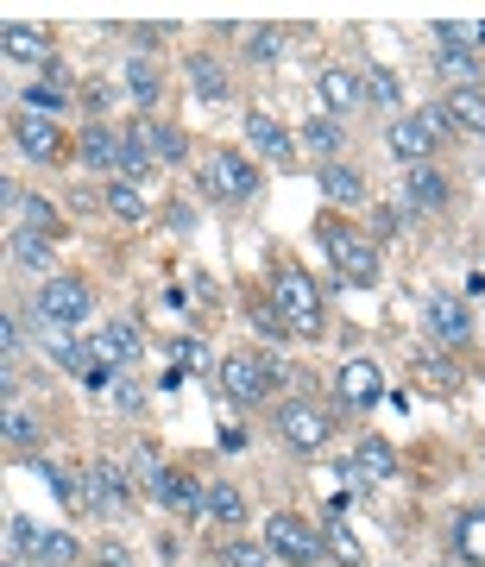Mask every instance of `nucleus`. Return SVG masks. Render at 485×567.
I'll return each instance as SVG.
<instances>
[{"label":"nucleus","mask_w":485,"mask_h":567,"mask_svg":"<svg viewBox=\"0 0 485 567\" xmlns=\"http://www.w3.org/2000/svg\"><path fill=\"white\" fill-rule=\"evenodd\" d=\"M51 353H57V366H69V372H88V353L76 347V341H64V328H51Z\"/></svg>","instance_id":"nucleus-37"},{"label":"nucleus","mask_w":485,"mask_h":567,"mask_svg":"<svg viewBox=\"0 0 485 567\" xmlns=\"http://www.w3.org/2000/svg\"><path fill=\"white\" fill-rule=\"evenodd\" d=\"M353 473H359V480H391V473H397V467H391V448H385V441H359Z\"/></svg>","instance_id":"nucleus-24"},{"label":"nucleus","mask_w":485,"mask_h":567,"mask_svg":"<svg viewBox=\"0 0 485 567\" xmlns=\"http://www.w3.org/2000/svg\"><path fill=\"white\" fill-rule=\"evenodd\" d=\"M271 303L284 309V322L297 328V334H322V297H315L309 271L284 265V271H278V284H271Z\"/></svg>","instance_id":"nucleus-1"},{"label":"nucleus","mask_w":485,"mask_h":567,"mask_svg":"<svg viewBox=\"0 0 485 567\" xmlns=\"http://www.w3.org/2000/svg\"><path fill=\"white\" fill-rule=\"evenodd\" d=\"M152 171V158L139 152V146H127V152H120V176H146Z\"/></svg>","instance_id":"nucleus-43"},{"label":"nucleus","mask_w":485,"mask_h":567,"mask_svg":"<svg viewBox=\"0 0 485 567\" xmlns=\"http://www.w3.org/2000/svg\"><path fill=\"white\" fill-rule=\"evenodd\" d=\"M265 548H271L278 561H290V567L322 561V536H315L303 517H265Z\"/></svg>","instance_id":"nucleus-4"},{"label":"nucleus","mask_w":485,"mask_h":567,"mask_svg":"<svg viewBox=\"0 0 485 567\" xmlns=\"http://www.w3.org/2000/svg\"><path fill=\"white\" fill-rule=\"evenodd\" d=\"M366 101V83L359 76H347V69H322V108L328 114H347Z\"/></svg>","instance_id":"nucleus-18"},{"label":"nucleus","mask_w":485,"mask_h":567,"mask_svg":"<svg viewBox=\"0 0 485 567\" xmlns=\"http://www.w3.org/2000/svg\"><path fill=\"white\" fill-rule=\"evenodd\" d=\"M220 385L240 397V404H259V397L271 392V372H265V360H252V353H234V360H220Z\"/></svg>","instance_id":"nucleus-10"},{"label":"nucleus","mask_w":485,"mask_h":567,"mask_svg":"<svg viewBox=\"0 0 485 567\" xmlns=\"http://www.w3.org/2000/svg\"><path fill=\"white\" fill-rule=\"evenodd\" d=\"M108 208L120 221H146V202H139V190H132V183H114L108 190Z\"/></svg>","instance_id":"nucleus-34"},{"label":"nucleus","mask_w":485,"mask_h":567,"mask_svg":"<svg viewBox=\"0 0 485 567\" xmlns=\"http://www.w3.org/2000/svg\"><path fill=\"white\" fill-rule=\"evenodd\" d=\"M322 196L328 202H366V176L353 164H322Z\"/></svg>","instance_id":"nucleus-20"},{"label":"nucleus","mask_w":485,"mask_h":567,"mask_svg":"<svg viewBox=\"0 0 485 567\" xmlns=\"http://www.w3.org/2000/svg\"><path fill=\"white\" fill-rule=\"evenodd\" d=\"M39 315L51 328H64V322H83L88 315V290L76 278H44V290H39Z\"/></svg>","instance_id":"nucleus-6"},{"label":"nucleus","mask_w":485,"mask_h":567,"mask_svg":"<svg viewBox=\"0 0 485 567\" xmlns=\"http://www.w3.org/2000/svg\"><path fill=\"white\" fill-rule=\"evenodd\" d=\"M246 139H252V152H265L271 164H290V158H297V152H290V132L278 127V114L252 108V114H246Z\"/></svg>","instance_id":"nucleus-13"},{"label":"nucleus","mask_w":485,"mask_h":567,"mask_svg":"<svg viewBox=\"0 0 485 567\" xmlns=\"http://www.w3.org/2000/svg\"><path fill=\"white\" fill-rule=\"evenodd\" d=\"M132 473H139V480L152 485V499H164V504H171L176 480H171V473H164V467H158V454H152V448H139V460H132Z\"/></svg>","instance_id":"nucleus-26"},{"label":"nucleus","mask_w":485,"mask_h":567,"mask_svg":"<svg viewBox=\"0 0 485 567\" xmlns=\"http://www.w3.org/2000/svg\"><path fill=\"white\" fill-rule=\"evenodd\" d=\"M171 360H176V366H208V353H202V341H176V347H171Z\"/></svg>","instance_id":"nucleus-42"},{"label":"nucleus","mask_w":485,"mask_h":567,"mask_svg":"<svg viewBox=\"0 0 485 567\" xmlns=\"http://www.w3.org/2000/svg\"><path fill=\"white\" fill-rule=\"evenodd\" d=\"M0 429H7V441H13V448H32V441H39V422H32L20 404H7V422H0Z\"/></svg>","instance_id":"nucleus-32"},{"label":"nucleus","mask_w":485,"mask_h":567,"mask_svg":"<svg viewBox=\"0 0 485 567\" xmlns=\"http://www.w3.org/2000/svg\"><path fill=\"white\" fill-rule=\"evenodd\" d=\"M13 139H20V152L39 158V164H57V158H64V132L51 127L44 114H20V120H13Z\"/></svg>","instance_id":"nucleus-12"},{"label":"nucleus","mask_w":485,"mask_h":567,"mask_svg":"<svg viewBox=\"0 0 485 567\" xmlns=\"http://www.w3.org/2000/svg\"><path fill=\"white\" fill-rule=\"evenodd\" d=\"M441 69H448V76H454V83L461 88H473L479 83V57H473V44H441Z\"/></svg>","instance_id":"nucleus-23"},{"label":"nucleus","mask_w":485,"mask_h":567,"mask_svg":"<svg viewBox=\"0 0 485 567\" xmlns=\"http://www.w3.org/2000/svg\"><path fill=\"white\" fill-rule=\"evenodd\" d=\"M139 347H146V341H139V328L132 322H108L95 341H88V360L114 372V366H127V360H139Z\"/></svg>","instance_id":"nucleus-11"},{"label":"nucleus","mask_w":485,"mask_h":567,"mask_svg":"<svg viewBox=\"0 0 485 567\" xmlns=\"http://www.w3.org/2000/svg\"><path fill=\"white\" fill-rule=\"evenodd\" d=\"M0 353H7V366L20 360V315H0Z\"/></svg>","instance_id":"nucleus-39"},{"label":"nucleus","mask_w":485,"mask_h":567,"mask_svg":"<svg viewBox=\"0 0 485 567\" xmlns=\"http://www.w3.org/2000/svg\"><path fill=\"white\" fill-rule=\"evenodd\" d=\"M378 392H385V385H378L373 360H347V366H341V397H347V404H378Z\"/></svg>","instance_id":"nucleus-19"},{"label":"nucleus","mask_w":485,"mask_h":567,"mask_svg":"<svg viewBox=\"0 0 485 567\" xmlns=\"http://www.w3.org/2000/svg\"><path fill=\"white\" fill-rule=\"evenodd\" d=\"M39 543H44V536L32 529V517H25V511H7V548L25 555V548H39Z\"/></svg>","instance_id":"nucleus-30"},{"label":"nucleus","mask_w":485,"mask_h":567,"mask_svg":"<svg viewBox=\"0 0 485 567\" xmlns=\"http://www.w3.org/2000/svg\"><path fill=\"white\" fill-rule=\"evenodd\" d=\"M220 561H227V567H271V548H259V543H227V548H220Z\"/></svg>","instance_id":"nucleus-35"},{"label":"nucleus","mask_w":485,"mask_h":567,"mask_svg":"<svg viewBox=\"0 0 485 567\" xmlns=\"http://www.w3.org/2000/svg\"><path fill=\"white\" fill-rule=\"evenodd\" d=\"M278 32H252V39H246V51H252V57H259V64H271V57H278Z\"/></svg>","instance_id":"nucleus-40"},{"label":"nucleus","mask_w":485,"mask_h":567,"mask_svg":"<svg viewBox=\"0 0 485 567\" xmlns=\"http://www.w3.org/2000/svg\"><path fill=\"white\" fill-rule=\"evenodd\" d=\"M328 543H334V555H341L347 567H366V548L353 543V529L341 524V517H328Z\"/></svg>","instance_id":"nucleus-31"},{"label":"nucleus","mask_w":485,"mask_h":567,"mask_svg":"<svg viewBox=\"0 0 485 567\" xmlns=\"http://www.w3.org/2000/svg\"><path fill=\"white\" fill-rule=\"evenodd\" d=\"M13 215H20L25 234H51V227H57V208H51L44 196H20V208H13Z\"/></svg>","instance_id":"nucleus-27"},{"label":"nucleus","mask_w":485,"mask_h":567,"mask_svg":"<svg viewBox=\"0 0 485 567\" xmlns=\"http://www.w3.org/2000/svg\"><path fill=\"white\" fill-rule=\"evenodd\" d=\"M127 146H139L152 164H176V158H183V132H176V127H158L152 114H139V120L127 127Z\"/></svg>","instance_id":"nucleus-9"},{"label":"nucleus","mask_w":485,"mask_h":567,"mask_svg":"<svg viewBox=\"0 0 485 567\" xmlns=\"http://www.w3.org/2000/svg\"><path fill=\"white\" fill-rule=\"evenodd\" d=\"M461 543L473 548V567H485V517H473V524L461 529Z\"/></svg>","instance_id":"nucleus-41"},{"label":"nucleus","mask_w":485,"mask_h":567,"mask_svg":"<svg viewBox=\"0 0 485 567\" xmlns=\"http://www.w3.org/2000/svg\"><path fill=\"white\" fill-rule=\"evenodd\" d=\"M39 561H44V567H69V561H76V536H44V543H39Z\"/></svg>","instance_id":"nucleus-36"},{"label":"nucleus","mask_w":485,"mask_h":567,"mask_svg":"<svg viewBox=\"0 0 485 567\" xmlns=\"http://www.w3.org/2000/svg\"><path fill=\"white\" fill-rule=\"evenodd\" d=\"M435 146H441V132L429 127V114H397L391 120V152L403 158V164H422Z\"/></svg>","instance_id":"nucleus-7"},{"label":"nucleus","mask_w":485,"mask_h":567,"mask_svg":"<svg viewBox=\"0 0 485 567\" xmlns=\"http://www.w3.org/2000/svg\"><path fill=\"white\" fill-rule=\"evenodd\" d=\"M0 567H25V561H20V555H7V561H0Z\"/></svg>","instance_id":"nucleus-46"},{"label":"nucleus","mask_w":485,"mask_h":567,"mask_svg":"<svg viewBox=\"0 0 485 567\" xmlns=\"http://www.w3.org/2000/svg\"><path fill=\"white\" fill-rule=\"evenodd\" d=\"M114 404H120V410H139V404H146V392H139V385H114Z\"/></svg>","instance_id":"nucleus-44"},{"label":"nucleus","mask_w":485,"mask_h":567,"mask_svg":"<svg viewBox=\"0 0 485 567\" xmlns=\"http://www.w3.org/2000/svg\"><path fill=\"white\" fill-rule=\"evenodd\" d=\"M83 480H88V517H127V504H132V473L120 467V460H88L83 467Z\"/></svg>","instance_id":"nucleus-2"},{"label":"nucleus","mask_w":485,"mask_h":567,"mask_svg":"<svg viewBox=\"0 0 485 567\" xmlns=\"http://www.w3.org/2000/svg\"><path fill=\"white\" fill-rule=\"evenodd\" d=\"M322 246H328V259L341 265V278L347 284H373L378 278V246L359 240L353 227H322Z\"/></svg>","instance_id":"nucleus-3"},{"label":"nucleus","mask_w":485,"mask_h":567,"mask_svg":"<svg viewBox=\"0 0 485 567\" xmlns=\"http://www.w3.org/2000/svg\"><path fill=\"white\" fill-rule=\"evenodd\" d=\"M429 328L441 341H473V309L461 297H429Z\"/></svg>","instance_id":"nucleus-14"},{"label":"nucleus","mask_w":485,"mask_h":567,"mask_svg":"<svg viewBox=\"0 0 485 567\" xmlns=\"http://www.w3.org/2000/svg\"><path fill=\"white\" fill-rule=\"evenodd\" d=\"M278 429H284L290 448H303V454H315L322 441H328V416L315 410V404H284L278 410Z\"/></svg>","instance_id":"nucleus-8"},{"label":"nucleus","mask_w":485,"mask_h":567,"mask_svg":"<svg viewBox=\"0 0 485 567\" xmlns=\"http://www.w3.org/2000/svg\"><path fill=\"white\" fill-rule=\"evenodd\" d=\"M95 567H132V555H127V548H108V555H101Z\"/></svg>","instance_id":"nucleus-45"},{"label":"nucleus","mask_w":485,"mask_h":567,"mask_svg":"<svg viewBox=\"0 0 485 567\" xmlns=\"http://www.w3.org/2000/svg\"><path fill=\"white\" fill-rule=\"evenodd\" d=\"M441 114H448V127H454V132L485 139V95H479V88H454V95L441 101Z\"/></svg>","instance_id":"nucleus-15"},{"label":"nucleus","mask_w":485,"mask_h":567,"mask_svg":"<svg viewBox=\"0 0 485 567\" xmlns=\"http://www.w3.org/2000/svg\"><path fill=\"white\" fill-rule=\"evenodd\" d=\"M303 139H309V146H315V152H334V146H341V127H334V120H322V114H315V120H309V127H303Z\"/></svg>","instance_id":"nucleus-38"},{"label":"nucleus","mask_w":485,"mask_h":567,"mask_svg":"<svg viewBox=\"0 0 485 567\" xmlns=\"http://www.w3.org/2000/svg\"><path fill=\"white\" fill-rule=\"evenodd\" d=\"M120 152H127V139H114L108 127H88L83 139H76V158L95 164V171H120Z\"/></svg>","instance_id":"nucleus-16"},{"label":"nucleus","mask_w":485,"mask_h":567,"mask_svg":"<svg viewBox=\"0 0 485 567\" xmlns=\"http://www.w3.org/2000/svg\"><path fill=\"white\" fill-rule=\"evenodd\" d=\"M366 101H378V108H397V76L391 69H366Z\"/></svg>","instance_id":"nucleus-33"},{"label":"nucleus","mask_w":485,"mask_h":567,"mask_svg":"<svg viewBox=\"0 0 485 567\" xmlns=\"http://www.w3.org/2000/svg\"><path fill=\"white\" fill-rule=\"evenodd\" d=\"M202 517H215V524H240L246 517V504L234 485H208V504H202Z\"/></svg>","instance_id":"nucleus-25"},{"label":"nucleus","mask_w":485,"mask_h":567,"mask_svg":"<svg viewBox=\"0 0 485 567\" xmlns=\"http://www.w3.org/2000/svg\"><path fill=\"white\" fill-rule=\"evenodd\" d=\"M403 190H410V202H417V208H441V202H448V183L435 176V164H410Z\"/></svg>","instance_id":"nucleus-21"},{"label":"nucleus","mask_w":485,"mask_h":567,"mask_svg":"<svg viewBox=\"0 0 485 567\" xmlns=\"http://www.w3.org/2000/svg\"><path fill=\"white\" fill-rule=\"evenodd\" d=\"M190 88H196L202 101H220V95H227V69H220L215 57H190Z\"/></svg>","instance_id":"nucleus-22"},{"label":"nucleus","mask_w":485,"mask_h":567,"mask_svg":"<svg viewBox=\"0 0 485 567\" xmlns=\"http://www.w3.org/2000/svg\"><path fill=\"white\" fill-rule=\"evenodd\" d=\"M0 51H7L13 64H51V39H44L39 25H7Z\"/></svg>","instance_id":"nucleus-17"},{"label":"nucleus","mask_w":485,"mask_h":567,"mask_svg":"<svg viewBox=\"0 0 485 567\" xmlns=\"http://www.w3.org/2000/svg\"><path fill=\"white\" fill-rule=\"evenodd\" d=\"M202 183H208L215 196H227V202H246L252 190H259V171H252L240 152H215L208 158V171H202Z\"/></svg>","instance_id":"nucleus-5"},{"label":"nucleus","mask_w":485,"mask_h":567,"mask_svg":"<svg viewBox=\"0 0 485 567\" xmlns=\"http://www.w3.org/2000/svg\"><path fill=\"white\" fill-rule=\"evenodd\" d=\"M127 88H132V95H139V101H146V108H152V101H158V88H164V83H158L152 57H132V64H127Z\"/></svg>","instance_id":"nucleus-28"},{"label":"nucleus","mask_w":485,"mask_h":567,"mask_svg":"<svg viewBox=\"0 0 485 567\" xmlns=\"http://www.w3.org/2000/svg\"><path fill=\"white\" fill-rule=\"evenodd\" d=\"M13 259L32 265V271H44V265H51V246H44V234H25V227H13Z\"/></svg>","instance_id":"nucleus-29"}]
</instances>
